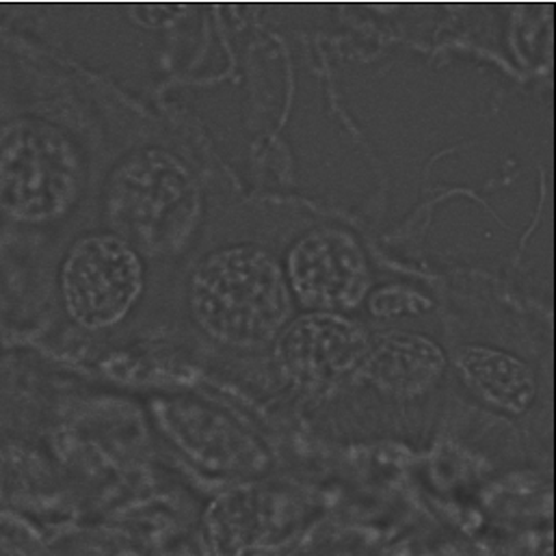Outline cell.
<instances>
[{
  "mask_svg": "<svg viewBox=\"0 0 556 556\" xmlns=\"http://www.w3.org/2000/svg\"><path fill=\"white\" fill-rule=\"evenodd\" d=\"M301 511L290 496L267 488H237L215 498L198 525L202 556H248L290 538Z\"/></svg>",
  "mask_w": 556,
  "mask_h": 556,
  "instance_id": "5b68a950",
  "label": "cell"
},
{
  "mask_svg": "<svg viewBox=\"0 0 556 556\" xmlns=\"http://www.w3.org/2000/svg\"><path fill=\"white\" fill-rule=\"evenodd\" d=\"M189 305L211 338L241 349L274 340L292 307L278 263L252 245L204 258L189 283Z\"/></svg>",
  "mask_w": 556,
  "mask_h": 556,
  "instance_id": "7a4b0ae2",
  "label": "cell"
},
{
  "mask_svg": "<svg viewBox=\"0 0 556 556\" xmlns=\"http://www.w3.org/2000/svg\"><path fill=\"white\" fill-rule=\"evenodd\" d=\"M161 420L172 442L208 472L256 477L269 468V455L256 438L198 401L165 403Z\"/></svg>",
  "mask_w": 556,
  "mask_h": 556,
  "instance_id": "ba28073f",
  "label": "cell"
},
{
  "mask_svg": "<svg viewBox=\"0 0 556 556\" xmlns=\"http://www.w3.org/2000/svg\"><path fill=\"white\" fill-rule=\"evenodd\" d=\"M63 303L85 329L122 323L143 292L141 256L115 235L78 239L61 267Z\"/></svg>",
  "mask_w": 556,
  "mask_h": 556,
  "instance_id": "277c9868",
  "label": "cell"
},
{
  "mask_svg": "<svg viewBox=\"0 0 556 556\" xmlns=\"http://www.w3.org/2000/svg\"><path fill=\"white\" fill-rule=\"evenodd\" d=\"M368 309L377 318H401V316H420L433 309V301L407 286H381L368 299Z\"/></svg>",
  "mask_w": 556,
  "mask_h": 556,
  "instance_id": "8fae6325",
  "label": "cell"
},
{
  "mask_svg": "<svg viewBox=\"0 0 556 556\" xmlns=\"http://www.w3.org/2000/svg\"><path fill=\"white\" fill-rule=\"evenodd\" d=\"M202 217V198L189 169L169 152L146 148L126 156L104 187V219L139 256L185 250Z\"/></svg>",
  "mask_w": 556,
  "mask_h": 556,
  "instance_id": "6da1fadb",
  "label": "cell"
},
{
  "mask_svg": "<svg viewBox=\"0 0 556 556\" xmlns=\"http://www.w3.org/2000/svg\"><path fill=\"white\" fill-rule=\"evenodd\" d=\"M444 368L446 355L431 338L392 331L368 346L359 372L388 396L416 399L438 386Z\"/></svg>",
  "mask_w": 556,
  "mask_h": 556,
  "instance_id": "9c48e42d",
  "label": "cell"
},
{
  "mask_svg": "<svg viewBox=\"0 0 556 556\" xmlns=\"http://www.w3.org/2000/svg\"><path fill=\"white\" fill-rule=\"evenodd\" d=\"M366 329L338 314H309L292 320L278 338L286 375L305 388H327L357 370L368 353Z\"/></svg>",
  "mask_w": 556,
  "mask_h": 556,
  "instance_id": "52a82bcc",
  "label": "cell"
},
{
  "mask_svg": "<svg viewBox=\"0 0 556 556\" xmlns=\"http://www.w3.org/2000/svg\"><path fill=\"white\" fill-rule=\"evenodd\" d=\"M83 159L72 139L43 119L0 126V213L24 224L63 217L78 200Z\"/></svg>",
  "mask_w": 556,
  "mask_h": 556,
  "instance_id": "3957f363",
  "label": "cell"
},
{
  "mask_svg": "<svg viewBox=\"0 0 556 556\" xmlns=\"http://www.w3.org/2000/svg\"><path fill=\"white\" fill-rule=\"evenodd\" d=\"M288 278L303 305L327 314L353 309L370 286L359 243L336 228L314 230L290 250Z\"/></svg>",
  "mask_w": 556,
  "mask_h": 556,
  "instance_id": "8992f818",
  "label": "cell"
},
{
  "mask_svg": "<svg viewBox=\"0 0 556 556\" xmlns=\"http://www.w3.org/2000/svg\"><path fill=\"white\" fill-rule=\"evenodd\" d=\"M457 368L466 386L501 412L520 416L538 396L533 368L498 349L466 346L457 353Z\"/></svg>",
  "mask_w": 556,
  "mask_h": 556,
  "instance_id": "30bf717a",
  "label": "cell"
},
{
  "mask_svg": "<svg viewBox=\"0 0 556 556\" xmlns=\"http://www.w3.org/2000/svg\"><path fill=\"white\" fill-rule=\"evenodd\" d=\"M182 13V7H172V4H135L130 9V15L150 28L156 26H167L172 24L178 15Z\"/></svg>",
  "mask_w": 556,
  "mask_h": 556,
  "instance_id": "7c38bea8",
  "label": "cell"
},
{
  "mask_svg": "<svg viewBox=\"0 0 556 556\" xmlns=\"http://www.w3.org/2000/svg\"><path fill=\"white\" fill-rule=\"evenodd\" d=\"M305 556H364L359 555L357 551H351V548H344V546H331V548H318L314 553Z\"/></svg>",
  "mask_w": 556,
  "mask_h": 556,
  "instance_id": "4fadbf2b",
  "label": "cell"
}]
</instances>
